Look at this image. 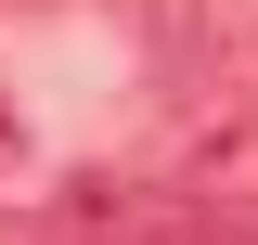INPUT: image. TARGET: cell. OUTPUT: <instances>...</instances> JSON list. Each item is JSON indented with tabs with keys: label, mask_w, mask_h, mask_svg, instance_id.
I'll list each match as a JSON object with an SVG mask.
<instances>
[{
	"label": "cell",
	"mask_w": 258,
	"mask_h": 245,
	"mask_svg": "<svg viewBox=\"0 0 258 245\" xmlns=\"http://www.w3.org/2000/svg\"><path fill=\"white\" fill-rule=\"evenodd\" d=\"M64 219H78L91 245H258V219L207 207L194 181H78Z\"/></svg>",
	"instance_id": "1"
},
{
	"label": "cell",
	"mask_w": 258,
	"mask_h": 245,
	"mask_svg": "<svg viewBox=\"0 0 258 245\" xmlns=\"http://www.w3.org/2000/svg\"><path fill=\"white\" fill-rule=\"evenodd\" d=\"M181 181L207 194V207L258 219V116H220V129H194V155H181Z\"/></svg>",
	"instance_id": "2"
},
{
	"label": "cell",
	"mask_w": 258,
	"mask_h": 245,
	"mask_svg": "<svg viewBox=\"0 0 258 245\" xmlns=\"http://www.w3.org/2000/svg\"><path fill=\"white\" fill-rule=\"evenodd\" d=\"M13 142H26V129H13V103H0V168H13Z\"/></svg>",
	"instance_id": "3"
},
{
	"label": "cell",
	"mask_w": 258,
	"mask_h": 245,
	"mask_svg": "<svg viewBox=\"0 0 258 245\" xmlns=\"http://www.w3.org/2000/svg\"><path fill=\"white\" fill-rule=\"evenodd\" d=\"M39 245H91V232H78V219H52V232H39Z\"/></svg>",
	"instance_id": "4"
}]
</instances>
